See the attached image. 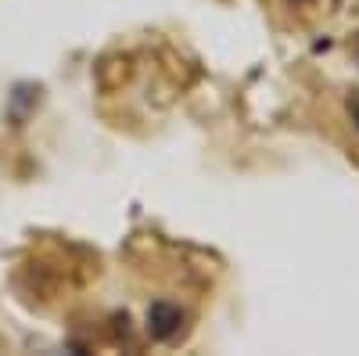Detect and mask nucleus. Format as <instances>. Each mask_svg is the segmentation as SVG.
<instances>
[{"instance_id":"nucleus-1","label":"nucleus","mask_w":359,"mask_h":356,"mask_svg":"<svg viewBox=\"0 0 359 356\" xmlns=\"http://www.w3.org/2000/svg\"><path fill=\"white\" fill-rule=\"evenodd\" d=\"M180 328H184V310L172 303H151L147 306V335L155 342H176Z\"/></svg>"},{"instance_id":"nucleus-3","label":"nucleus","mask_w":359,"mask_h":356,"mask_svg":"<svg viewBox=\"0 0 359 356\" xmlns=\"http://www.w3.org/2000/svg\"><path fill=\"white\" fill-rule=\"evenodd\" d=\"M291 8H306V4H313V0H287Z\"/></svg>"},{"instance_id":"nucleus-2","label":"nucleus","mask_w":359,"mask_h":356,"mask_svg":"<svg viewBox=\"0 0 359 356\" xmlns=\"http://www.w3.org/2000/svg\"><path fill=\"white\" fill-rule=\"evenodd\" d=\"M348 115H352V123H355V130H359V91L348 98Z\"/></svg>"},{"instance_id":"nucleus-4","label":"nucleus","mask_w":359,"mask_h":356,"mask_svg":"<svg viewBox=\"0 0 359 356\" xmlns=\"http://www.w3.org/2000/svg\"><path fill=\"white\" fill-rule=\"evenodd\" d=\"M352 54H355V62H359V33H355V40H352Z\"/></svg>"}]
</instances>
